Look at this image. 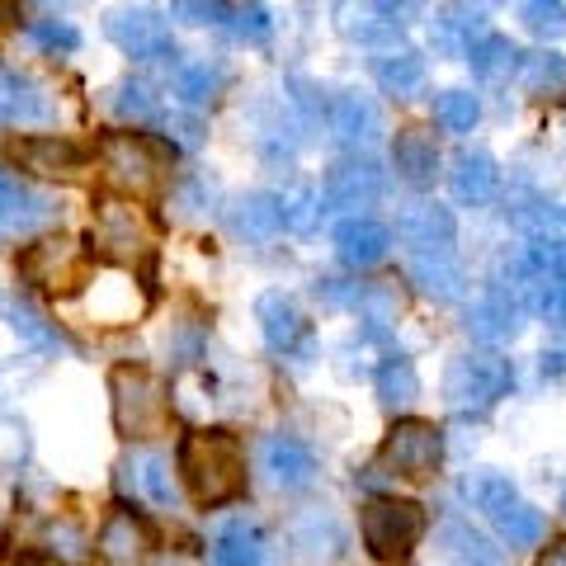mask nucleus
Listing matches in <instances>:
<instances>
[{"label":"nucleus","instance_id":"1","mask_svg":"<svg viewBox=\"0 0 566 566\" xmlns=\"http://www.w3.org/2000/svg\"><path fill=\"white\" fill-rule=\"evenodd\" d=\"M185 486L199 505H227L245 491V449L232 430H193L180 444Z\"/></svg>","mask_w":566,"mask_h":566},{"label":"nucleus","instance_id":"2","mask_svg":"<svg viewBox=\"0 0 566 566\" xmlns=\"http://www.w3.org/2000/svg\"><path fill=\"white\" fill-rule=\"evenodd\" d=\"M99 166H104V180L118 193H128L133 203V199H151L166 185L170 151L147 133H109L99 142Z\"/></svg>","mask_w":566,"mask_h":566},{"label":"nucleus","instance_id":"3","mask_svg":"<svg viewBox=\"0 0 566 566\" xmlns=\"http://www.w3.org/2000/svg\"><path fill=\"white\" fill-rule=\"evenodd\" d=\"M114 424H118V434H128V439H151V434H166V424H170V392H166V382L147 374V368H133V364H123L114 368Z\"/></svg>","mask_w":566,"mask_h":566},{"label":"nucleus","instance_id":"4","mask_svg":"<svg viewBox=\"0 0 566 566\" xmlns=\"http://www.w3.org/2000/svg\"><path fill=\"white\" fill-rule=\"evenodd\" d=\"M510 382H515V368L501 354H458L444 374V401L458 416H472L501 401Z\"/></svg>","mask_w":566,"mask_h":566},{"label":"nucleus","instance_id":"5","mask_svg":"<svg viewBox=\"0 0 566 566\" xmlns=\"http://www.w3.org/2000/svg\"><path fill=\"white\" fill-rule=\"evenodd\" d=\"M91 251L114 264H142L156 251V227L137 203H99L91 227Z\"/></svg>","mask_w":566,"mask_h":566},{"label":"nucleus","instance_id":"6","mask_svg":"<svg viewBox=\"0 0 566 566\" xmlns=\"http://www.w3.org/2000/svg\"><path fill=\"white\" fill-rule=\"evenodd\" d=\"M424 534V510L416 501H374L364 505V543L382 566H401Z\"/></svg>","mask_w":566,"mask_h":566},{"label":"nucleus","instance_id":"7","mask_svg":"<svg viewBox=\"0 0 566 566\" xmlns=\"http://www.w3.org/2000/svg\"><path fill=\"white\" fill-rule=\"evenodd\" d=\"M439 458H444V434L424 420H397L387 444L378 453V468H387V476H406V482H424V476L439 472Z\"/></svg>","mask_w":566,"mask_h":566},{"label":"nucleus","instance_id":"8","mask_svg":"<svg viewBox=\"0 0 566 566\" xmlns=\"http://www.w3.org/2000/svg\"><path fill=\"white\" fill-rule=\"evenodd\" d=\"M20 274L48 293H76L85 283V255H81V245H71L62 237L39 241V245H29V255L20 260Z\"/></svg>","mask_w":566,"mask_h":566},{"label":"nucleus","instance_id":"9","mask_svg":"<svg viewBox=\"0 0 566 566\" xmlns=\"http://www.w3.org/2000/svg\"><path fill=\"white\" fill-rule=\"evenodd\" d=\"M10 161L43 180H71L85 170V151L71 137H20L10 147Z\"/></svg>","mask_w":566,"mask_h":566},{"label":"nucleus","instance_id":"10","mask_svg":"<svg viewBox=\"0 0 566 566\" xmlns=\"http://www.w3.org/2000/svg\"><path fill=\"white\" fill-rule=\"evenodd\" d=\"M109 39L137 62L170 57V29H166L161 14H151V10H118V14H109Z\"/></svg>","mask_w":566,"mask_h":566},{"label":"nucleus","instance_id":"11","mask_svg":"<svg viewBox=\"0 0 566 566\" xmlns=\"http://www.w3.org/2000/svg\"><path fill=\"white\" fill-rule=\"evenodd\" d=\"M326 123L345 147H368V142L382 137V114L364 91H335L326 99Z\"/></svg>","mask_w":566,"mask_h":566},{"label":"nucleus","instance_id":"12","mask_svg":"<svg viewBox=\"0 0 566 566\" xmlns=\"http://www.w3.org/2000/svg\"><path fill=\"white\" fill-rule=\"evenodd\" d=\"M387 189V175L368 156H349L326 175V199L335 208H374Z\"/></svg>","mask_w":566,"mask_h":566},{"label":"nucleus","instance_id":"13","mask_svg":"<svg viewBox=\"0 0 566 566\" xmlns=\"http://www.w3.org/2000/svg\"><path fill=\"white\" fill-rule=\"evenodd\" d=\"M52 212L57 208H52L43 193H33L20 175L0 170V237H24L33 227L52 222Z\"/></svg>","mask_w":566,"mask_h":566},{"label":"nucleus","instance_id":"14","mask_svg":"<svg viewBox=\"0 0 566 566\" xmlns=\"http://www.w3.org/2000/svg\"><path fill=\"white\" fill-rule=\"evenodd\" d=\"M397 237L411 245V255L449 251V241H453V212L439 208V203H411L397 218Z\"/></svg>","mask_w":566,"mask_h":566},{"label":"nucleus","instance_id":"15","mask_svg":"<svg viewBox=\"0 0 566 566\" xmlns=\"http://www.w3.org/2000/svg\"><path fill=\"white\" fill-rule=\"evenodd\" d=\"M52 99L39 81L0 66V123H48Z\"/></svg>","mask_w":566,"mask_h":566},{"label":"nucleus","instance_id":"16","mask_svg":"<svg viewBox=\"0 0 566 566\" xmlns=\"http://www.w3.org/2000/svg\"><path fill=\"white\" fill-rule=\"evenodd\" d=\"M264 472H270V482L279 491H303L316 476V458L307 444H297V439L274 434L270 444H264Z\"/></svg>","mask_w":566,"mask_h":566},{"label":"nucleus","instance_id":"17","mask_svg":"<svg viewBox=\"0 0 566 566\" xmlns=\"http://www.w3.org/2000/svg\"><path fill=\"white\" fill-rule=\"evenodd\" d=\"M255 316H260L264 345H270L274 354H289V349L303 345L307 322H303V312L293 307V297H283V293H264L260 303H255Z\"/></svg>","mask_w":566,"mask_h":566},{"label":"nucleus","instance_id":"18","mask_svg":"<svg viewBox=\"0 0 566 566\" xmlns=\"http://www.w3.org/2000/svg\"><path fill=\"white\" fill-rule=\"evenodd\" d=\"M387 245H392V232L374 218H349V222L335 227V251H340V260L354 264V270L378 264L387 255Z\"/></svg>","mask_w":566,"mask_h":566},{"label":"nucleus","instance_id":"19","mask_svg":"<svg viewBox=\"0 0 566 566\" xmlns=\"http://www.w3.org/2000/svg\"><path fill=\"white\" fill-rule=\"evenodd\" d=\"M449 185H453V199L458 203H472L482 208L495 199V185H501V170H495V161L486 151H463L449 170Z\"/></svg>","mask_w":566,"mask_h":566},{"label":"nucleus","instance_id":"20","mask_svg":"<svg viewBox=\"0 0 566 566\" xmlns=\"http://www.w3.org/2000/svg\"><path fill=\"white\" fill-rule=\"evenodd\" d=\"M392 161H397V175L406 185L424 189V185H434V175H439V147L424 128H401L397 147H392Z\"/></svg>","mask_w":566,"mask_h":566},{"label":"nucleus","instance_id":"21","mask_svg":"<svg viewBox=\"0 0 566 566\" xmlns=\"http://www.w3.org/2000/svg\"><path fill=\"white\" fill-rule=\"evenodd\" d=\"M147 547H151V534L133 510H114V515L104 520V528H99V557L104 562L128 566V562H137L142 553H147Z\"/></svg>","mask_w":566,"mask_h":566},{"label":"nucleus","instance_id":"22","mask_svg":"<svg viewBox=\"0 0 566 566\" xmlns=\"http://www.w3.org/2000/svg\"><path fill=\"white\" fill-rule=\"evenodd\" d=\"M123 472H128V482L137 495H147L151 505L161 510H175V501H180V491H175V476H170V463L161 453L142 449V453H128V463H123Z\"/></svg>","mask_w":566,"mask_h":566},{"label":"nucleus","instance_id":"23","mask_svg":"<svg viewBox=\"0 0 566 566\" xmlns=\"http://www.w3.org/2000/svg\"><path fill=\"white\" fill-rule=\"evenodd\" d=\"M264 553H270L264 534L245 520H232L212 538V566H264Z\"/></svg>","mask_w":566,"mask_h":566},{"label":"nucleus","instance_id":"24","mask_svg":"<svg viewBox=\"0 0 566 566\" xmlns=\"http://www.w3.org/2000/svg\"><path fill=\"white\" fill-rule=\"evenodd\" d=\"M439 543H444V557L453 566H501V547H495L486 534H476V528L463 524V520L439 528Z\"/></svg>","mask_w":566,"mask_h":566},{"label":"nucleus","instance_id":"25","mask_svg":"<svg viewBox=\"0 0 566 566\" xmlns=\"http://www.w3.org/2000/svg\"><path fill=\"white\" fill-rule=\"evenodd\" d=\"M411 279L420 283V293L439 297V303H449V297L463 293V270L453 264L449 251H424V255H411Z\"/></svg>","mask_w":566,"mask_h":566},{"label":"nucleus","instance_id":"26","mask_svg":"<svg viewBox=\"0 0 566 566\" xmlns=\"http://www.w3.org/2000/svg\"><path fill=\"white\" fill-rule=\"evenodd\" d=\"M468 331L476 340H510L520 331V307L510 303V293H491L468 312Z\"/></svg>","mask_w":566,"mask_h":566},{"label":"nucleus","instance_id":"27","mask_svg":"<svg viewBox=\"0 0 566 566\" xmlns=\"http://www.w3.org/2000/svg\"><path fill=\"white\" fill-rule=\"evenodd\" d=\"M170 85H175V95H180L189 109H199V104H212L222 95V66H212V62H180L170 71Z\"/></svg>","mask_w":566,"mask_h":566},{"label":"nucleus","instance_id":"28","mask_svg":"<svg viewBox=\"0 0 566 566\" xmlns=\"http://www.w3.org/2000/svg\"><path fill=\"white\" fill-rule=\"evenodd\" d=\"M279 227H283V212H279V199H270V193H251V199H241L232 208V232L245 241H270L279 237Z\"/></svg>","mask_w":566,"mask_h":566},{"label":"nucleus","instance_id":"29","mask_svg":"<svg viewBox=\"0 0 566 566\" xmlns=\"http://www.w3.org/2000/svg\"><path fill=\"white\" fill-rule=\"evenodd\" d=\"M109 109L123 123H161L166 118V104L147 81H118L114 95H109Z\"/></svg>","mask_w":566,"mask_h":566},{"label":"nucleus","instance_id":"30","mask_svg":"<svg viewBox=\"0 0 566 566\" xmlns=\"http://www.w3.org/2000/svg\"><path fill=\"white\" fill-rule=\"evenodd\" d=\"M378 85L397 99H411L424 85V62L416 57V52H382L378 57Z\"/></svg>","mask_w":566,"mask_h":566},{"label":"nucleus","instance_id":"31","mask_svg":"<svg viewBox=\"0 0 566 566\" xmlns=\"http://www.w3.org/2000/svg\"><path fill=\"white\" fill-rule=\"evenodd\" d=\"M374 387H378L382 406H392V411H397V406H411L420 397V378H416V368H411L406 354H387L382 368H378V378H374Z\"/></svg>","mask_w":566,"mask_h":566},{"label":"nucleus","instance_id":"32","mask_svg":"<svg viewBox=\"0 0 566 566\" xmlns=\"http://www.w3.org/2000/svg\"><path fill=\"white\" fill-rule=\"evenodd\" d=\"M520 85L528 95H538V99L566 95V57H562V52H534V57H524Z\"/></svg>","mask_w":566,"mask_h":566},{"label":"nucleus","instance_id":"33","mask_svg":"<svg viewBox=\"0 0 566 566\" xmlns=\"http://www.w3.org/2000/svg\"><path fill=\"white\" fill-rule=\"evenodd\" d=\"M468 62H472V71L482 81H505L510 71L520 66V52H515V43L510 39H501V33H486V39H476L472 48H468Z\"/></svg>","mask_w":566,"mask_h":566},{"label":"nucleus","instance_id":"34","mask_svg":"<svg viewBox=\"0 0 566 566\" xmlns=\"http://www.w3.org/2000/svg\"><path fill=\"white\" fill-rule=\"evenodd\" d=\"M468 33L486 39V14L482 10H468V6H453V10H444V20L434 24V43L444 48V52H463V48H472Z\"/></svg>","mask_w":566,"mask_h":566},{"label":"nucleus","instance_id":"35","mask_svg":"<svg viewBox=\"0 0 566 566\" xmlns=\"http://www.w3.org/2000/svg\"><path fill=\"white\" fill-rule=\"evenodd\" d=\"M495 528H501V538L510 543V547H534V543H543V515L534 505H524V501H515L510 510H501L495 515Z\"/></svg>","mask_w":566,"mask_h":566},{"label":"nucleus","instance_id":"36","mask_svg":"<svg viewBox=\"0 0 566 566\" xmlns=\"http://www.w3.org/2000/svg\"><path fill=\"white\" fill-rule=\"evenodd\" d=\"M476 118H482V104H476L472 91H444L434 99V123L444 133H472Z\"/></svg>","mask_w":566,"mask_h":566},{"label":"nucleus","instance_id":"37","mask_svg":"<svg viewBox=\"0 0 566 566\" xmlns=\"http://www.w3.org/2000/svg\"><path fill=\"white\" fill-rule=\"evenodd\" d=\"M6 307V316H10V326L24 335V340H33L39 349H66V340H62V331L48 322V316H39L29 303H0Z\"/></svg>","mask_w":566,"mask_h":566},{"label":"nucleus","instance_id":"38","mask_svg":"<svg viewBox=\"0 0 566 566\" xmlns=\"http://www.w3.org/2000/svg\"><path fill=\"white\" fill-rule=\"evenodd\" d=\"M279 212H283V227H293V232H312V227L322 222V199H316L312 189H289L279 199Z\"/></svg>","mask_w":566,"mask_h":566},{"label":"nucleus","instance_id":"39","mask_svg":"<svg viewBox=\"0 0 566 566\" xmlns=\"http://www.w3.org/2000/svg\"><path fill=\"white\" fill-rule=\"evenodd\" d=\"M468 491H472V501L482 505L491 520L501 515V510H510V505L520 501V495H515V486H510V476H501V472H482V476H476V482H472Z\"/></svg>","mask_w":566,"mask_h":566},{"label":"nucleus","instance_id":"40","mask_svg":"<svg viewBox=\"0 0 566 566\" xmlns=\"http://www.w3.org/2000/svg\"><path fill=\"white\" fill-rule=\"evenodd\" d=\"M227 24H232V33L245 39V43H264L270 39V29H274V20H270V10L264 6H232L227 10Z\"/></svg>","mask_w":566,"mask_h":566},{"label":"nucleus","instance_id":"41","mask_svg":"<svg viewBox=\"0 0 566 566\" xmlns=\"http://www.w3.org/2000/svg\"><path fill=\"white\" fill-rule=\"evenodd\" d=\"M33 43L48 48V52H76L81 33L71 29L66 20H39V24H33Z\"/></svg>","mask_w":566,"mask_h":566},{"label":"nucleus","instance_id":"42","mask_svg":"<svg viewBox=\"0 0 566 566\" xmlns=\"http://www.w3.org/2000/svg\"><path fill=\"white\" fill-rule=\"evenodd\" d=\"M520 14L534 33H562L566 29V6H553V0H528V6H520Z\"/></svg>","mask_w":566,"mask_h":566},{"label":"nucleus","instance_id":"43","mask_svg":"<svg viewBox=\"0 0 566 566\" xmlns=\"http://www.w3.org/2000/svg\"><path fill=\"white\" fill-rule=\"evenodd\" d=\"M212 199H218V189L208 180H189L180 193H175V208H180L185 218H203V212H212Z\"/></svg>","mask_w":566,"mask_h":566},{"label":"nucleus","instance_id":"44","mask_svg":"<svg viewBox=\"0 0 566 566\" xmlns=\"http://www.w3.org/2000/svg\"><path fill=\"white\" fill-rule=\"evenodd\" d=\"M52 547H57L66 562H81V557H85V534H81L76 524L62 520V524H52Z\"/></svg>","mask_w":566,"mask_h":566},{"label":"nucleus","instance_id":"45","mask_svg":"<svg viewBox=\"0 0 566 566\" xmlns=\"http://www.w3.org/2000/svg\"><path fill=\"white\" fill-rule=\"evenodd\" d=\"M175 10L189 14L193 24H227V10H232V6H189V0H185V6H175Z\"/></svg>","mask_w":566,"mask_h":566},{"label":"nucleus","instance_id":"46","mask_svg":"<svg viewBox=\"0 0 566 566\" xmlns=\"http://www.w3.org/2000/svg\"><path fill=\"white\" fill-rule=\"evenodd\" d=\"M538 566H566V538H553V543H547V553L538 557Z\"/></svg>","mask_w":566,"mask_h":566},{"label":"nucleus","instance_id":"47","mask_svg":"<svg viewBox=\"0 0 566 566\" xmlns=\"http://www.w3.org/2000/svg\"><path fill=\"white\" fill-rule=\"evenodd\" d=\"M14 566H57V562H52V557H20Z\"/></svg>","mask_w":566,"mask_h":566},{"label":"nucleus","instance_id":"48","mask_svg":"<svg viewBox=\"0 0 566 566\" xmlns=\"http://www.w3.org/2000/svg\"><path fill=\"white\" fill-rule=\"evenodd\" d=\"M562 289H566V260H562Z\"/></svg>","mask_w":566,"mask_h":566},{"label":"nucleus","instance_id":"49","mask_svg":"<svg viewBox=\"0 0 566 566\" xmlns=\"http://www.w3.org/2000/svg\"><path fill=\"white\" fill-rule=\"evenodd\" d=\"M562 510H566V491H562Z\"/></svg>","mask_w":566,"mask_h":566}]
</instances>
